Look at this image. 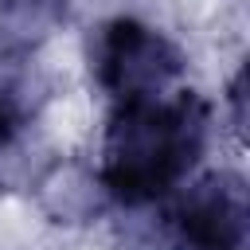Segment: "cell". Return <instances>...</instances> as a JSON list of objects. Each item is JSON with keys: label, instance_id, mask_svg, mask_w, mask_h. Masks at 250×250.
I'll return each instance as SVG.
<instances>
[{"label": "cell", "instance_id": "6da1fadb", "mask_svg": "<svg viewBox=\"0 0 250 250\" xmlns=\"http://www.w3.org/2000/svg\"><path fill=\"white\" fill-rule=\"evenodd\" d=\"M207 141L211 102L195 90L113 102L94 172L109 203L148 207L188 184L207 152Z\"/></svg>", "mask_w": 250, "mask_h": 250}, {"label": "cell", "instance_id": "7a4b0ae2", "mask_svg": "<svg viewBox=\"0 0 250 250\" xmlns=\"http://www.w3.org/2000/svg\"><path fill=\"white\" fill-rule=\"evenodd\" d=\"M184 51L176 39H168L160 27L117 16L98 27L90 47V70L98 90L109 102H137V98H160L172 94L184 74Z\"/></svg>", "mask_w": 250, "mask_h": 250}, {"label": "cell", "instance_id": "3957f363", "mask_svg": "<svg viewBox=\"0 0 250 250\" xmlns=\"http://www.w3.org/2000/svg\"><path fill=\"white\" fill-rule=\"evenodd\" d=\"M172 250H250V191L230 168L207 172L180 188L164 215Z\"/></svg>", "mask_w": 250, "mask_h": 250}, {"label": "cell", "instance_id": "277c9868", "mask_svg": "<svg viewBox=\"0 0 250 250\" xmlns=\"http://www.w3.org/2000/svg\"><path fill=\"white\" fill-rule=\"evenodd\" d=\"M51 94H55V78L39 62V55L0 51V145L27 141Z\"/></svg>", "mask_w": 250, "mask_h": 250}, {"label": "cell", "instance_id": "5b68a950", "mask_svg": "<svg viewBox=\"0 0 250 250\" xmlns=\"http://www.w3.org/2000/svg\"><path fill=\"white\" fill-rule=\"evenodd\" d=\"M35 191H39V207L55 223H66V227H82L109 207V195H105L98 172L86 164H74V160L47 164L35 180Z\"/></svg>", "mask_w": 250, "mask_h": 250}, {"label": "cell", "instance_id": "8992f818", "mask_svg": "<svg viewBox=\"0 0 250 250\" xmlns=\"http://www.w3.org/2000/svg\"><path fill=\"white\" fill-rule=\"evenodd\" d=\"M70 0H0V51L39 55V47L66 20Z\"/></svg>", "mask_w": 250, "mask_h": 250}, {"label": "cell", "instance_id": "52a82bcc", "mask_svg": "<svg viewBox=\"0 0 250 250\" xmlns=\"http://www.w3.org/2000/svg\"><path fill=\"white\" fill-rule=\"evenodd\" d=\"M227 98H230V129H234V133H242V129H246V66L230 78Z\"/></svg>", "mask_w": 250, "mask_h": 250}]
</instances>
